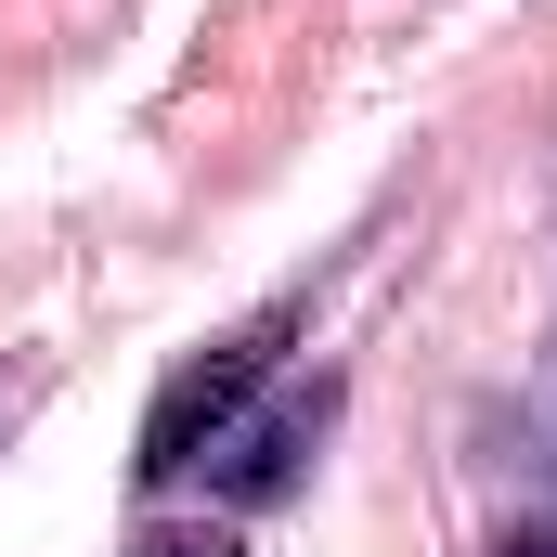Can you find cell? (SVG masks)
Returning a JSON list of instances; mask_svg holds the SVG:
<instances>
[{"label":"cell","instance_id":"3","mask_svg":"<svg viewBox=\"0 0 557 557\" xmlns=\"http://www.w3.org/2000/svg\"><path fill=\"white\" fill-rule=\"evenodd\" d=\"M506 557H557V532H506Z\"/></svg>","mask_w":557,"mask_h":557},{"label":"cell","instance_id":"1","mask_svg":"<svg viewBox=\"0 0 557 557\" xmlns=\"http://www.w3.org/2000/svg\"><path fill=\"white\" fill-rule=\"evenodd\" d=\"M260 376H273V324H260V337H221V350H195V363L156 389V416H143V480H182L195 454H221Z\"/></svg>","mask_w":557,"mask_h":557},{"label":"cell","instance_id":"2","mask_svg":"<svg viewBox=\"0 0 557 557\" xmlns=\"http://www.w3.org/2000/svg\"><path fill=\"white\" fill-rule=\"evenodd\" d=\"M285 480H298V416L247 428V441H221V493H247V506H273Z\"/></svg>","mask_w":557,"mask_h":557}]
</instances>
